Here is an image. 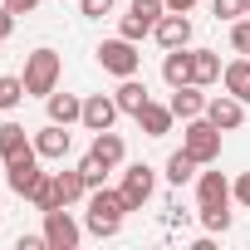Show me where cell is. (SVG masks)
<instances>
[{
  "mask_svg": "<svg viewBox=\"0 0 250 250\" xmlns=\"http://www.w3.org/2000/svg\"><path fill=\"white\" fill-rule=\"evenodd\" d=\"M133 206H128V196H123V187L113 191V187H93L88 191V235H98V240H108V235H118L123 230V216H128Z\"/></svg>",
  "mask_w": 250,
  "mask_h": 250,
  "instance_id": "cell-1",
  "label": "cell"
},
{
  "mask_svg": "<svg viewBox=\"0 0 250 250\" xmlns=\"http://www.w3.org/2000/svg\"><path fill=\"white\" fill-rule=\"evenodd\" d=\"M59 74H64V59L54 54V49H35V54H25V93L30 98H49L54 88H59Z\"/></svg>",
  "mask_w": 250,
  "mask_h": 250,
  "instance_id": "cell-2",
  "label": "cell"
},
{
  "mask_svg": "<svg viewBox=\"0 0 250 250\" xmlns=\"http://www.w3.org/2000/svg\"><path fill=\"white\" fill-rule=\"evenodd\" d=\"M182 147L201 162V167H211L216 157H221V128L201 113V118H187V128H182Z\"/></svg>",
  "mask_w": 250,
  "mask_h": 250,
  "instance_id": "cell-3",
  "label": "cell"
},
{
  "mask_svg": "<svg viewBox=\"0 0 250 250\" xmlns=\"http://www.w3.org/2000/svg\"><path fill=\"white\" fill-rule=\"evenodd\" d=\"M93 59L103 64V74H113V79H133L138 69H143V54H138V44L133 40H103L98 49H93Z\"/></svg>",
  "mask_w": 250,
  "mask_h": 250,
  "instance_id": "cell-4",
  "label": "cell"
},
{
  "mask_svg": "<svg viewBox=\"0 0 250 250\" xmlns=\"http://www.w3.org/2000/svg\"><path fill=\"white\" fill-rule=\"evenodd\" d=\"M167 15V0H133V5H128V15H123L118 20V35L123 40H147L152 30H157V20Z\"/></svg>",
  "mask_w": 250,
  "mask_h": 250,
  "instance_id": "cell-5",
  "label": "cell"
},
{
  "mask_svg": "<svg viewBox=\"0 0 250 250\" xmlns=\"http://www.w3.org/2000/svg\"><path fill=\"white\" fill-rule=\"evenodd\" d=\"M44 240H49V250H79V240H83V226L69 216V206H54V211H44Z\"/></svg>",
  "mask_w": 250,
  "mask_h": 250,
  "instance_id": "cell-6",
  "label": "cell"
},
{
  "mask_svg": "<svg viewBox=\"0 0 250 250\" xmlns=\"http://www.w3.org/2000/svg\"><path fill=\"white\" fill-rule=\"evenodd\" d=\"M152 191H157V172H152L147 162H133L128 172H123V196H128L133 211H143V206L152 201Z\"/></svg>",
  "mask_w": 250,
  "mask_h": 250,
  "instance_id": "cell-7",
  "label": "cell"
},
{
  "mask_svg": "<svg viewBox=\"0 0 250 250\" xmlns=\"http://www.w3.org/2000/svg\"><path fill=\"white\" fill-rule=\"evenodd\" d=\"M40 162H44V157H40L35 147L20 152V157H10V162H5V187H10L15 196H30V187L40 182Z\"/></svg>",
  "mask_w": 250,
  "mask_h": 250,
  "instance_id": "cell-8",
  "label": "cell"
},
{
  "mask_svg": "<svg viewBox=\"0 0 250 250\" xmlns=\"http://www.w3.org/2000/svg\"><path fill=\"white\" fill-rule=\"evenodd\" d=\"M118 113H123V108H118V98H113V93H88V98H83V118H79V123H83L88 133H103V128H113V118H118Z\"/></svg>",
  "mask_w": 250,
  "mask_h": 250,
  "instance_id": "cell-9",
  "label": "cell"
},
{
  "mask_svg": "<svg viewBox=\"0 0 250 250\" xmlns=\"http://www.w3.org/2000/svg\"><path fill=\"white\" fill-rule=\"evenodd\" d=\"M206 118L216 123L221 133H235L240 123H245V103L235 93H216V98H206Z\"/></svg>",
  "mask_w": 250,
  "mask_h": 250,
  "instance_id": "cell-10",
  "label": "cell"
},
{
  "mask_svg": "<svg viewBox=\"0 0 250 250\" xmlns=\"http://www.w3.org/2000/svg\"><path fill=\"white\" fill-rule=\"evenodd\" d=\"M69 147H74V133L64 128V123H49V128H40V133H35V152H40L44 162L69 157Z\"/></svg>",
  "mask_w": 250,
  "mask_h": 250,
  "instance_id": "cell-11",
  "label": "cell"
},
{
  "mask_svg": "<svg viewBox=\"0 0 250 250\" xmlns=\"http://www.w3.org/2000/svg\"><path fill=\"white\" fill-rule=\"evenodd\" d=\"M152 35H157V44H162V49H187V44H191V20H187V15H177V10H167V15L157 20V30H152Z\"/></svg>",
  "mask_w": 250,
  "mask_h": 250,
  "instance_id": "cell-12",
  "label": "cell"
},
{
  "mask_svg": "<svg viewBox=\"0 0 250 250\" xmlns=\"http://www.w3.org/2000/svg\"><path fill=\"white\" fill-rule=\"evenodd\" d=\"M167 108L187 123V118H201L206 113V93H201V83H177L172 88V98H167Z\"/></svg>",
  "mask_w": 250,
  "mask_h": 250,
  "instance_id": "cell-13",
  "label": "cell"
},
{
  "mask_svg": "<svg viewBox=\"0 0 250 250\" xmlns=\"http://www.w3.org/2000/svg\"><path fill=\"white\" fill-rule=\"evenodd\" d=\"M196 201L201 206H230L235 196H230V182L221 172H196Z\"/></svg>",
  "mask_w": 250,
  "mask_h": 250,
  "instance_id": "cell-14",
  "label": "cell"
},
{
  "mask_svg": "<svg viewBox=\"0 0 250 250\" xmlns=\"http://www.w3.org/2000/svg\"><path fill=\"white\" fill-rule=\"evenodd\" d=\"M88 152H93V157H98V162H103L108 172H113V167H123V157H128V147H123V138H118L113 128L93 133V147H88Z\"/></svg>",
  "mask_w": 250,
  "mask_h": 250,
  "instance_id": "cell-15",
  "label": "cell"
},
{
  "mask_svg": "<svg viewBox=\"0 0 250 250\" xmlns=\"http://www.w3.org/2000/svg\"><path fill=\"white\" fill-rule=\"evenodd\" d=\"M113 98H118V108L128 113V118H138V113H143V108L152 103V93H147V83H138V74H133V79H123Z\"/></svg>",
  "mask_w": 250,
  "mask_h": 250,
  "instance_id": "cell-16",
  "label": "cell"
},
{
  "mask_svg": "<svg viewBox=\"0 0 250 250\" xmlns=\"http://www.w3.org/2000/svg\"><path fill=\"white\" fill-rule=\"evenodd\" d=\"M44 108H49V123H64V128L83 118V98H74V93H59V88L44 98Z\"/></svg>",
  "mask_w": 250,
  "mask_h": 250,
  "instance_id": "cell-17",
  "label": "cell"
},
{
  "mask_svg": "<svg viewBox=\"0 0 250 250\" xmlns=\"http://www.w3.org/2000/svg\"><path fill=\"white\" fill-rule=\"evenodd\" d=\"M221 83H226V93H235V98L250 108V59H230V64L221 69Z\"/></svg>",
  "mask_w": 250,
  "mask_h": 250,
  "instance_id": "cell-18",
  "label": "cell"
},
{
  "mask_svg": "<svg viewBox=\"0 0 250 250\" xmlns=\"http://www.w3.org/2000/svg\"><path fill=\"white\" fill-rule=\"evenodd\" d=\"M172 118H177V113H172L167 103H147V108L138 113V128H143L147 138H167V133H172Z\"/></svg>",
  "mask_w": 250,
  "mask_h": 250,
  "instance_id": "cell-19",
  "label": "cell"
},
{
  "mask_svg": "<svg viewBox=\"0 0 250 250\" xmlns=\"http://www.w3.org/2000/svg\"><path fill=\"white\" fill-rule=\"evenodd\" d=\"M54 191H59V201H64V206H74V201H83V196H88V182H83V172H79V167H64V172H54Z\"/></svg>",
  "mask_w": 250,
  "mask_h": 250,
  "instance_id": "cell-20",
  "label": "cell"
},
{
  "mask_svg": "<svg viewBox=\"0 0 250 250\" xmlns=\"http://www.w3.org/2000/svg\"><path fill=\"white\" fill-rule=\"evenodd\" d=\"M30 147H35V138L20 128V123H0V157H5V162L20 157V152H30Z\"/></svg>",
  "mask_w": 250,
  "mask_h": 250,
  "instance_id": "cell-21",
  "label": "cell"
},
{
  "mask_svg": "<svg viewBox=\"0 0 250 250\" xmlns=\"http://www.w3.org/2000/svg\"><path fill=\"white\" fill-rule=\"evenodd\" d=\"M162 79H167V88L191 83V49H167V59H162Z\"/></svg>",
  "mask_w": 250,
  "mask_h": 250,
  "instance_id": "cell-22",
  "label": "cell"
},
{
  "mask_svg": "<svg viewBox=\"0 0 250 250\" xmlns=\"http://www.w3.org/2000/svg\"><path fill=\"white\" fill-rule=\"evenodd\" d=\"M221 79V59H216V49H191V83H216Z\"/></svg>",
  "mask_w": 250,
  "mask_h": 250,
  "instance_id": "cell-23",
  "label": "cell"
},
{
  "mask_svg": "<svg viewBox=\"0 0 250 250\" xmlns=\"http://www.w3.org/2000/svg\"><path fill=\"white\" fill-rule=\"evenodd\" d=\"M35 211H54V206H64L59 201V191H54V172H40V182L30 187V196H25Z\"/></svg>",
  "mask_w": 250,
  "mask_h": 250,
  "instance_id": "cell-24",
  "label": "cell"
},
{
  "mask_svg": "<svg viewBox=\"0 0 250 250\" xmlns=\"http://www.w3.org/2000/svg\"><path fill=\"white\" fill-rule=\"evenodd\" d=\"M196 167H201V162L182 147V152H172V157H167V182H172V187H187V182L196 177Z\"/></svg>",
  "mask_w": 250,
  "mask_h": 250,
  "instance_id": "cell-25",
  "label": "cell"
},
{
  "mask_svg": "<svg viewBox=\"0 0 250 250\" xmlns=\"http://www.w3.org/2000/svg\"><path fill=\"white\" fill-rule=\"evenodd\" d=\"M20 98H30V93H25V79H15V74H0V113L20 108Z\"/></svg>",
  "mask_w": 250,
  "mask_h": 250,
  "instance_id": "cell-26",
  "label": "cell"
},
{
  "mask_svg": "<svg viewBox=\"0 0 250 250\" xmlns=\"http://www.w3.org/2000/svg\"><path fill=\"white\" fill-rule=\"evenodd\" d=\"M201 226L211 235H226L230 230V206H201Z\"/></svg>",
  "mask_w": 250,
  "mask_h": 250,
  "instance_id": "cell-27",
  "label": "cell"
},
{
  "mask_svg": "<svg viewBox=\"0 0 250 250\" xmlns=\"http://www.w3.org/2000/svg\"><path fill=\"white\" fill-rule=\"evenodd\" d=\"M211 15L226 20V25H235V20L245 15V0H211Z\"/></svg>",
  "mask_w": 250,
  "mask_h": 250,
  "instance_id": "cell-28",
  "label": "cell"
},
{
  "mask_svg": "<svg viewBox=\"0 0 250 250\" xmlns=\"http://www.w3.org/2000/svg\"><path fill=\"white\" fill-rule=\"evenodd\" d=\"M79 172H83V182H88V191H93V187H103V177H108V167H103V162H98L93 152H88V157L79 162Z\"/></svg>",
  "mask_w": 250,
  "mask_h": 250,
  "instance_id": "cell-29",
  "label": "cell"
},
{
  "mask_svg": "<svg viewBox=\"0 0 250 250\" xmlns=\"http://www.w3.org/2000/svg\"><path fill=\"white\" fill-rule=\"evenodd\" d=\"M230 49H235V54H250V15H240V20L230 25Z\"/></svg>",
  "mask_w": 250,
  "mask_h": 250,
  "instance_id": "cell-30",
  "label": "cell"
},
{
  "mask_svg": "<svg viewBox=\"0 0 250 250\" xmlns=\"http://www.w3.org/2000/svg\"><path fill=\"white\" fill-rule=\"evenodd\" d=\"M230 196H235V201H240V206L250 211V172H240V177L230 182Z\"/></svg>",
  "mask_w": 250,
  "mask_h": 250,
  "instance_id": "cell-31",
  "label": "cell"
},
{
  "mask_svg": "<svg viewBox=\"0 0 250 250\" xmlns=\"http://www.w3.org/2000/svg\"><path fill=\"white\" fill-rule=\"evenodd\" d=\"M79 10H83L88 20H103V15L113 10V0H79Z\"/></svg>",
  "mask_w": 250,
  "mask_h": 250,
  "instance_id": "cell-32",
  "label": "cell"
},
{
  "mask_svg": "<svg viewBox=\"0 0 250 250\" xmlns=\"http://www.w3.org/2000/svg\"><path fill=\"white\" fill-rule=\"evenodd\" d=\"M15 20H20V15H15L10 5H0V40H10V35H15Z\"/></svg>",
  "mask_w": 250,
  "mask_h": 250,
  "instance_id": "cell-33",
  "label": "cell"
},
{
  "mask_svg": "<svg viewBox=\"0 0 250 250\" xmlns=\"http://www.w3.org/2000/svg\"><path fill=\"white\" fill-rule=\"evenodd\" d=\"M5 5H10L15 15H35V10H40V0H5Z\"/></svg>",
  "mask_w": 250,
  "mask_h": 250,
  "instance_id": "cell-34",
  "label": "cell"
},
{
  "mask_svg": "<svg viewBox=\"0 0 250 250\" xmlns=\"http://www.w3.org/2000/svg\"><path fill=\"white\" fill-rule=\"evenodd\" d=\"M191 5L196 0H167V10H177V15H191Z\"/></svg>",
  "mask_w": 250,
  "mask_h": 250,
  "instance_id": "cell-35",
  "label": "cell"
},
{
  "mask_svg": "<svg viewBox=\"0 0 250 250\" xmlns=\"http://www.w3.org/2000/svg\"><path fill=\"white\" fill-rule=\"evenodd\" d=\"M245 15H250V0H245Z\"/></svg>",
  "mask_w": 250,
  "mask_h": 250,
  "instance_id": "cell-36",
  "label": "cell"
},
{
  "mask_svg": "<svg viewBox=\"0 0 250 250\" xmlns=\"http://www.w3.org/2000/svg\"><path fill=\"white\" fill-rule=\"evenodd\" d=\"M0 221H5V211H0Z\"/></svg>",
  "mask_w": 250,
  "mask_h": 250,
  "instance_id": "cell-37",
  "label": "cell"
},
{
  "mask_svg": "<svg viewBox=\"0 0 250 250\" xmlns=\"http://www.w3.org/2000/svg\"><path fill=\"white\" fill-rule=\"evenodd\" d=\"M0 44H5V40H0Z\"/></svg>",
  "mask_w": 250,
  "mask_h": 250,
  "instance_id": "cell-38",
  "label": "cell"
}]
</instances>
